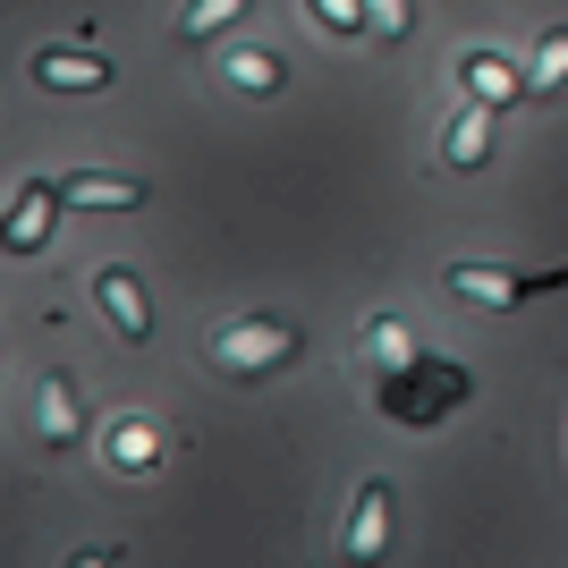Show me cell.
Segmentation results:
<instances>
[{
    "mask_svg": "<svg viewBox=\"0 0 568 568\" xmlns=\"http://www.w3.org/2000/svg\"><path fill=\"white\" fill-rule=\"evenodd\" d=\"M213 356L230 374H272V365L297 356V323H288V314H246V323H230V332L213 339Z\"/></svg>",
    "mask_w": 568,
    "mask_h": 568,
    "instance_id": "6da1fadb",
    "label": "cell"
},
{
    "mask_svg": "<svg viewBox=\"0 0 568 568\" xmlns=\"http://www.w3.org/2000/svg\"><path fill=\"white\" fill-rule=\"evenodd\" d=\"M26 77L51 85V94H102V85H111V60L85 51V43H43L34 60H26Z\"/></svg>",
    "mask_w": 568,
    "mask_h": 568,
    "instance_id": "7a4b0ae2",
    "label": "cell"
},
{
    "mask_svg": "<svg viewBox=\"0 0 568 568\" xmlns=\"http://www.w3.org/2000/svg\"><path fill=\"white\" fill-rule=\"evenodd\" d=\"M94 297H102V314H111V332L128 339V348L153 339V306H144V281L128 272V263H102V272H94Z\"/></svg>",
    "mask_w": 568,
    "mask_h": 568,
    "instance_id": "3957f363",
    "label": "cell"
},
{
    "mask_svg": "<svg viewBox=\"0 0 568 568\" xmlns=\"http://www.w3.org/2000/svg\"><path fill=\"white\" fill-rule=\"evenodd\" d=\"M60 179H34V187H18V204H9V255H43L51 246V221H60Z\"/></svg>",
    "mask_w": 568,
    "mask_h": 568,
    "instance_id": "277c9868",
    "label": "cell"
},
{
    "mask_svg": "<svg viewBox=\"0 0 568 568\" xmlns=\"http://www.w3.org/2000/svg\"><path fill=\"white\" fill-rule=\"evenodd\" d=\"M493 111H500V102H484V94H467L450 111V128H442V162H450V170H484V162H493Z\"/></svg>",
    "mask_w": 568,
    "mask_h": 568,
    "instance_id": "5b68a950",
    "label": "cell"
},
{
    "mask_svg": "<svg viewBox=\"0 0 568 568\" xmlns=\"http://www.w3.org/2000/svg\"><path fill=\"white\" fill-rule=\"evenodd\" d=\"M34 433H43V450H77V433H85V407H77L69 374H34Z\"/></svg>",
    "mask_w": 568,
    "mask_h": 568,
    "instance_id": "8992f818",
    "label": "cell"
},
{
    "mask_svg": "<svg viewBox=\"0 0 568 568\" xmlns=\"http://www.w3.org/2000/svg\"><path fill=\"white\" fill-rule=\"evenodd\" d=\"M339 551L348 560H382L390 551V484H356V509H348V535H339Z\"/></svg>",
    "mask_w": 568,
    "mask_h": 568,
    "instance_id": "52a82bcc",
    "label": "cell"
},
{
    "mask_svg": "<svg viewBox=\"0 0 568 568\" xmlns=\"http://www.w3.org/2000/svg\"><path fill=\"white\" fill-rule=\"evenodd\" d=\"M60 195L85 204V213H136L153 187H144V179H119V170H60Z\"/></svg>",
    "mask_w": 568,
    "mask_h": 568,
    "instance_id": "ba28073f",
    "label": "cell"
},
{
    "mask_svg": "<svg viewBox=\"0 0 568 568\" xmlns=\"http://www.w3.org/2000/svg\"><path fill=\"white\" fill-rule=\"evenodd\" d=\"M162 425H144V416H119L111 433H102V458H111L119 475H144V467H162Z\"/></svg>",
    "mask_w": 568,
    "mask_h": 568,
    "instance_id": "9c48e42d",
    "label": "cell"
},
{
    "mask_svg": "<svg viewBox=\"0 0 568 568\" xmlns=\"http://www.w3.org/2000/svg\"><path fill=\"white\" fill-rule=\"evenodd\" d=\"M442 288L467 297V306H518V297H526V281H509V272H493V263H467V255L442 272Z\"/></svg>",
    "mask_w": 568,
    "mask_h": 568,
    "instance_id": "30bf717a",
    "label": "cell"
},
{
    "mask_svg": "<svg viewBox=\"0 0 568 568\" xmlns=\"http://www.w3.org/2000/svg\"><path fill=\"white\" fill-rule=\"evenodd\" d=\"M458 77H467V94H484V102H518V94H526V77L509 69L500 51H484V43H475L467 60H458Z\"/></svg>",
    "mask_w": 568,
    "mask_h": 568,
    "instance_id": "8fae6325",
    "label": "cell"
},
{
    "mask_svg": "<svg viewBox=\"0 0 568 568\" xmlns=\"http://www.w3.org/2000/svg\"><path fill=\"white\" fill-rule=\"evenodd\" d=\"M560 85H568V26H551L526 60V94H560Z\"/></svg>",
    "mask_w": 568,
    "mask_h": 568,
    "instance_id": "7c38bea8",
    "label": "cell"
},
{
    "mask_svg": "<svg viewBox=\"0 0 568 568\" xmlns=\"http://www.w3.org/2000/svg\"><path fill=\"white\" fill-rule=\"evenodd\" d=\"M365 356H382V374H407V365H416L407 323H390V314H382V323H365Z\"/></svg>",
    "mask_w": 568,
    "mask_h": 568,
    "instance_id": "4fadbf2b",
    "label": "cell"
},
{
    "mask_svg": "<svg viewBox=\"0 0 568 568\" xmlns=\"http://www.w3.org/2000/svg\"><path fill=\"white\" fill-rule=\"evenodd\" d=\"M230 85L237 94H281V60H272V51H230Z\"/></svg>",
    "mask_w": 568,
    "mask_h": 568,
    "instance_id": "5bb4252c",
    "label": "cell"
},
{
    "mask_svg": "<svg viewBox=\"0 0 568 568\" xmlns=\"http://www.w3.org/2000/svg\"><path fill=\"white\" fill-rule=\"evenodd\" d=\"M246 18V0H187V18H179V34H187V43H213L221 26H237Z\"/></svg>",
    "mask_w": 568,
    "mask_h": 568,
    "instance_id": "9a60e30c",
    "label": "cell"
},
{
    "mask_svg": "<svg viewBox=\"0 0 568 568\" xmlns=\"http://www.w3.org/2000/svg\"><path fill=\"white\" fill-rule=\"evenodd\" d=\"M365 26H374L382 43H399V34H407L416 18H407V0H365Z\"/></svg>",
    "mask_w": 568,
    "mask_h": 568,
    "instance_id": "2e32d148",
    "label": "cell"
},
{
    "mask_svg": "<svg viewBox=\"0 0 568 568\" xmlns=\"http://www.w3.org/2000/svg\"><path fill=\"white\" fill-rule=\"evenodd\" d=\"M314 9H323L332 34H365V0H314Z\"/></svg>",
    "mask_w": 568,
    "mask_h": 568,
    "instance_id": "e0dca14e",
    "label": "cell"
}]
</instances>
